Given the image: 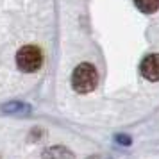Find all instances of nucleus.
<instances>
[{
    "label": "nucleus",
    "mask_w": 159,
    "mask_h": 159,
    "mask_svg": "<svg viewBox=\"0 0 159 159\" xmlns=\"http://www.w3.org/2000/svg\"><path fill=\"white\" fill-rule=\"evenodd\" d=\"M98 84V73L91 63H80L72 73V88L77 93H89Z\"/></svg>",
    "instance_id": "obj_1"
},
{
    "label": "nucleus",
    "mask_w": 159,
    "mask_h": 159,
    "mask_svg": "<svg viewBox=\"0 0 159 159\" xmlns=\"http://www.w3.org/2000/svg\"><path fill=\"white\" fill-rule=\"evenodd\" d=\"M43 159H75V157H73V154L66 147L56 145V147H48L43 152Z\"/></svg>",
    "instance_id": "obj_4"
},
{
    "label": "nucleus",
    "mask_w": 159,
    "mask_h": 159,
    "mask_svg": "<svg viewBox=\"0 0 159 159\" xmlns=\"http://www.w3.org/2000/svg\"><path fill=\"white\" fill-rule=\"evenodd\" d=\"M116 141H122L120 145H130V138L129 136H116Z\"/></svg>",
    "instance_id": "obj_7"
},
{
    "label": "nucleus",
    "mask_w": 159,
    "mask_h": 159,
    "mask_svg": "<svg viewBox=\"0 0 159 159\" xmlns=\"http://www.w3.org/2000/svg\"><path fill=\"white\" fill-rule=\"evenodd\" d=\"M2 111L9 113V115H25V113H30V106L23 104V102H11V104L2 106Z\"/></svg>",
    "instance_id": "obj_5"
},
{
    "label": "nucleus",
    "mask_w": 159,
    "mask_h": 159,
    "mask_svg": "<svg viewBox=\"0 0 159 159\" xmlns=\"http://www.w3.org/2000/svg\"><path fill=\"white\" fill-rule=\"evenodd\" d=\"M134 4L145 15H152L159 9V0H134Z\"/></svg>",
    "instance_id": "obj_6"
},
{
    "label": "nucleus",
    "mask_w": 159,
    "mask_h": 159,
    "mask_svg": "<svg viewBox=\"0 0 159 159\" xmlns=\"http://www.w3.org/2000/svg\"><path fill=\"white\" fill-rule=\"evenodd\" d=\"M139 72L147 80H152V82L159 80V54H148L141 61Z\"/></svg>",
    "instance_id": "obj_3"
},
{
    "label": "nucleus",
    "mask_w": 159,
    "mask_h": 159,
    "mask_svg": "<svg viewBox=\"0 0 159 159\" xmlns=\"http://www.w3.org/2000/svg\"><path fill=\"white\" fill-rule=\"evenodd\" d=\"M88 159H109L107 156H89Z\"/></svg>",
    "instance_id": "obj_8"
},
{
    "label": "nucleus",
    "mask_w": 159,
    "mask_h": 159,
    "mask_svg": "<svg viewBox=\"0 0 159 159\" xmlns=\"http://www.w3.org/2000/svg\"><path fill=\"white\" fill-rule=\"evenodd\" d=\"M16 65L22 72L34 73L43 65V54L34 45H25L16 52Z\"/></svg>",
    "instance_id": "obj_2"
}]
</instances>
